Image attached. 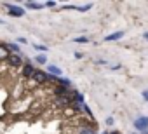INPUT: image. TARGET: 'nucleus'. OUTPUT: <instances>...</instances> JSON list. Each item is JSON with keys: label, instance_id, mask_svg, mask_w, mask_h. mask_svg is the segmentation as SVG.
<instances>
[{"label": "nucleus", "instance_id": "obj_2", "mask_svg": "<svg viewBox=\"0 0 148 134\" xmlns=\"http://www.w3.org/2000/svg\"><path fill=\"white\" fill-rule=\"evenodd\" d=\"M134 127L138 131H146L148 129V117H138L134 120Z\"/></svg>", "mask_w": 148, "mask_h": 134}, {"label": "nucleus", "instance_id": "obj_10", "mask_svg": "<svg viewBox=\"0 0 148 134\" xmlns=\"http://www.w3.org/2000/svg\"><path fill=\"white\" fill-rule=\"evenodd\" d=\"M9 51H12V52H16V54H19V45L18 44H9V45H5Z\"/></svg>", "mask_w": 148, "mask_h": 134}, {"label": "nucleus", "instance_id": "obj_16", "mask_svg": "<svg viewBox=\"0 0 148 134\" xmlns=\"http://www.w3.org/2000/svg\"><path fill=\"white\" fill-rule=\"evenodd\" d=\"M82 134H94V131H92V129H86Z\"/></svg>", "mask_w": 148, "mask_h": 134}, {"label": "nucleus", "instance_id": "obj_7", "mask_svg": "<svg viewBox=\"0 0 148 134\" xmlns=\"http://www.w3.org/2000/svg\"><path fill=\"white\" fill-rule=\"evenodd\" d=\"M47 70H49V73H52V75H56V77H61V70L58 68V66L49 64V66H47Z\"/></svg>", "mask_w": 148, "mask_h": 134}, {"label": "nucleus", "instance_id": "obj_15", "mask_svg": "<svg viewBox=\"0 0 148 134\" xmlns=\"http://www.w3.org/2000/svg\"><path fill=\"white\" fill-rule=\"evenodd\" d=\"M16 40H18L19 44H26V42H28V40H26V38H23V37H19V38H16Z\"/></svg>", "mask_w": 148, "mask_h": 134}, {"label": "nucleus", "instance_id": "obj_4", "mask_svg": "<svg viewBox=\"0 0 148 134\" xmlns=\"http://www.w3.org/2000/svg\"><path fill=\"white\" fill-rule=\"evenodd\" d=\"M7 63H9L11 66H14V68H18V66H21V56H19V54H9Z\"/></svg>", "mask_w": 148, "mask_h": 134}, {"label": "nucleus", "instance_id": "obj_14", "mask_svg": "<svg viewBox=\"0 0 148 134\" xmlns=\"http://www.w3.org/2000/svg\"><path fill=\"white\" fill-rule=\"evenodd\" d=\"M35 49H37V51H47V47H45V45H40V44H37Z\"/></svg>", "mask_w": 148, "mask_h": 134}, {"label": "nucleus", "instance_id": "obj_6", "mask_svg": "<svg viewBox=\"0 0 148 134\" xmlns=\"http://www.w3.org/2000/svg\"><path fill=\"white\" fill-rule=\"evenodd\" d=\"M122 37H124V31H115V33L108 35L105 40H106V42H113V40H119V38H122Z\"/></svg>", "mask_w": 148, "mask_h": 134}, {"label": "nucleus", "instance_id": "obj_18", "mask_svg": "<svg viewBox=\"0 0 148 134\" xmlns=\"http://www.w3.org/2000/svg\"><path fill=\"white\" fill-rule=\"evenodd\" d=\"M143 98H145V99L148 101V91H143Z\"/></svg>", "mask_w": 148, "mask_h": 134}, {"label": "nucleus", "instance_id": "obj_5", "mask_svg": "<svg viewBox=\"0 0 148 134\" xmlns=\"http://www.w3.org/2000/svg\"><path fill=\"white\" fill-rule=\"evenodd\" d=\"M35 72H37V70L33 68V64H32V63H26V64L23 66V75H25V77H32Z\"/></svg>", "mask_w": 148, "mask_h": 134}, {"label": "nucleus", "instance_id": "obj_11", "mask_svg": "<svg viewBox=\"0 0 148 134\" xmlns=\"http://www.w3.org/2000/svg\"><path fill=\"white\" fill-rule=\"evenodd\" d=\"M35 61H37L38 64H45V63H47V57H45V54H44V56L40 54V56H37V57H35Z\"/></svg>", "mask_w": 148, "mask_h": 134}, {"label": "nucleus", "instance_id": "obj_17", "mask_svg": "<svg viewBox=\"0 0 148 134\" xmlns=\"http://www.w3.org/2000/svg\"><path fill=\"white\" fill-rule=\"evenodd\" d=\"M45 5H47V7H54V5H56V2H47Z\"/></svg>", "mask_w": 148, "mask_h": 134}, {"label": "nucleus", "instance_id": "obj_1", "mask_svg": "<svg viewBox=\"0 0 148 134\" xmlns=\"http://www.w3.org/2000/svg\"><path fill=\"white\" fill-rule=\"evenodd\" d=\"M32 79L35 80V82H38V84H42V82H47V80H52V77L49 75V73H44V72H35L33 75H32Z\"/></svg>", "mask_w": 148, "mask_h": 134}, {"label": "nucleus", "instance_id": "obj_8", "mask_svg": "<svg viewBox=\"0 0 148 134\" xmlns=\"http://www.w3.org/2000/svg\"><path fill=\"white\" fill-rule=\"evenodd\" d=\"M9 49L5 47V45H0V59H7L9 57Z\"/></svg>", "mask_w": 148, "mask_h": 134}, {"label": "nucleus", "instance_id": "obj_3", "mask_svg": "<svg viewBox=\"0 0 148 134\" xmlns=\"http://www.w3.org/2000/svg\"><path fill=\"white\" fill-rule=\"evenodd\" d=\"M7 9H9V14L14 16V18H23V16H25V11H23L21 7H16V5L7 4Z\"/></svg>", "mask_w": 148, "mask_h": 134}, {"label": "nucleus", "instance_id": "obj_12", "mask_svg": "<svg viewBox=\"0 0 148 134\" xmlns=\"http://www.w3.org/2000/svg\"><path fill=\"white\" fill-rule=\"evenodd\" d=\"M68 92V87H58L56 89V96H64Z\"/></svg>", "mask_w": 148, "mask_h": 134}, {"label": "nucleus", "instance_id": "obj_9", "mask_svg": "<svg viewBox=\"0 0 148 134\" xmlns=\"http://www.w3.org/2000/svg\"><path fill=\"white\" fill-rule=\"evenodd\" d=\"M26 7H28V9H42L44 4H38V2H26Z\"/></svg>", "mask_w": 148, "mask_h": 134}, {"label": "nucleus", "instance_id": "obj_20", "mask_svg": "<svg viewBox=\"0 0 148 134\" xmlns=\"http://www.w3.org/2000/svg\"><path fill=\"white\" fill-rule=\"evenodd\" d=\"M103 134H108V132H103Z\"/></svg>", "mask_w": 148, "mask_h": 134}, {"label": "nucleus", "instance_id": "obj_19", "mask_svg": "<svg viewBox=\"0 0 148 134\" xmlns=\"http://www.w3.org/2000/svg\"><path fill=\"white\" fill-rule=\"evenodd\" d=\"M143 38H145V40H148V33H145V35H143Z\"/></svg>", "mask_w": 148, "mask_h": 134}, {"label": "nucleus", "instance_id": "obj_13", "mask_svg": "<svg viewBox=\"0 0 148 134\" xmlns=\"http://www.w3.org/2000/svg\"><path fill=\"white\" fill-rule=\"evenodd\" d=\"M73 42H77V44H87L89 42V38L87 37H79V38H75Z\"/></svg>", "mask_w": 148, "mask_h": 134}]
</instances>
